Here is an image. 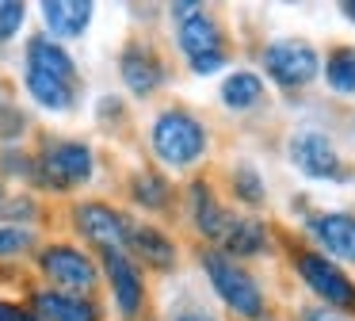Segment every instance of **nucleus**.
<instances>
[{"label": "nucleus", "instance_id": "20e7f679", "mask_svg": "<svg viewBox=\"0 0 355 321\" xmlns=\"http://www.w3.org/2000/svg\"><path fill=\"white\" fill-rule=\"evenodd\" d=\"M298 272L324 302L340 306V310H355V283L332 264L329 256H317V252H302L298 256Z\"/></svg>", "mask_w": 355, "mask_h": 321}, {"label": "nucleus", "instance_id": "6e6552de", "mask_svg": "<svg viewBox=\"0 0 355 321\" xmlns=\"http://www.w3.org/2000/svg\"><path fill=\"white\" fill-rule=\"evenodd\" d=\"M291 160H294V165H298L306 176H317V180L340 172L336 149H332V142H329L324 134H317V130H302V134L294 138V142H291Z\"/></svg>", "mask_w": 355, "mask_h": 321}, {"label": "nucleus", "instance_id": "412c9836", "mask_svg": "<svg viewBox=\"0 0 355 321\" xmlns=\"http://www.w3.org/2000/svg\"><path fill=\"white\" fill-rule=\"evenodd\" d=\"M324 76H329V84L336 92H347V96H355V50H332V58L324 61Z\"/></svg>", "mask_w": 355, "mask_h": 321}, {"label": "nucleus", "instance_id": "f257e3e1", "mask_svg": "<svg viewBox=\"0 0 355 321\" xmlns=\"http://www.w3.org/2000/svg\"><path fill=\"white\" fill-rule=\"evenodd\" d=\"M153 149L164 165L184 168V165H191V160L202 157L207 134H202V126L187 111H164L161 119L153 122Z\"/></svg>", "mask_w": 355, "mask_h": 321}, {"label": "nucleus", "instance_id": "9b49d317", "mask_svg": "<svg viewBox=\"0 0 355 321\" xmlns=\"http://www.w3.org/2000/svg\"><path fill=\"white\" fill-rule=\"evenodd\" d=\"M309 229L332 256L355 260V214H321L309 222Z\"/></svg>", "mask_w": 355, "mask_h": 321}, {"label": "nucleus", "instance_id": "0eeeda50", "mask_svg": "<svg viewBox=\"0 0 355 321\" xmlns=\"http://www.w3.org/2000/svg\"><path fill=\"white\" fill-rule=\"evenodd\" d=\"M42 172H46V180L54 188H73V183L92 176V153L80 142H58L42 157Z\"/></svg>", "mask_w": 355, "mask_h": 321}, {"label": "nucleus", "instance_id": "aec40b11", "mask_svg": "<svg viewBox=\"0 0 355 321\" xmlns=\"http://www.w3.org/2000/svg\"><path fill=\"white\" fill-rule=\"evenodd\" d=\"M222 245L233 252V256H252L256 249H263V226L252 218H241V222H230L222 233Z\"/></svg>", "mask_w": 355, "mask_h": 321}, {"label": "nucleus", "instance_id": "39448f33", "mask_svg": "<svg viewBox=\"0 0 355 321\" xmlns=\"http://www.w3.org/2000/svg\"><path fill=\"white\" fill-rule=\"evenodd\" d=\"M263 65H268V73L275 76L279 84L298 88V84L313 81L321 61H317V54L309 50L306 42H271L268 54H263Z\"/></svg>", "mask_w": 355, "mask_h": 321}, {"label": "nucleus", "instance_id": "7ed1b4c3", "mask_svg": "<svg viewBox=\"0 0 355 321\" xmlns=\"http://www.w3.org/2000/svg\"><path fill=\"white\" fill-rule=\"evenodd\" d=\"M180 46H184L187 61H191L195 73H214V69H222L225 54H222V31H218V23L210 19L207 12H191L180 19Z\"/></svg>", "mask_w": 355, "mask_h": 321}, {"label": "nucleus", "instance_id": "a211bd4d", "mask_svg": "<svg viewBox=\"0 0 355 321\" xmlns=\"http://www.w3.org/2000/svg\"><path fill=\"white\" fill-rule=\"evenodd\" d=\"M27 88H31V96L39 99L42 107H50V111H65V107L73 104V84H62L46 73H35V69H27Z\"/></svg>", "mask_w": 355, "mask_h": 321}, {"label": "nucleus", "instance_id": "c85d7f7f", "mask_svg": "<svg viewBox=\"0 0 355 321\" xmlns=\"http://www.w3.org/2000/svg\"><path fill=\"white\" fill-rule=\"evenodd\" d=\"M180 321H210V318H202V313H187V318H180Z\"/></svg>", "mask_w": 355, "mask_h": 321}, {"label": "nucleus", "instance_id": "2eb2a0df", "mask_svg": "<svg viewBox=\"0 0 355 321\" xmlns=\"http://www.w3.org/2000/svg\"><path fill=\"white\" fill-rule=\"evenodd\" d=\"M35 310H39V321H96V310L77 295H58V290H46V295L35 298Z\"/></svg>", "mask_w": 355, "mask_h": 321}, {"label": "nucleus", "instance_id": "f03ea898", "mask_svg": "<svg viewBox=\"0 0 355 321\" xmlns=\"http://www.w3.org/2000/svg\"><path fill=\"white\" fill-rule=\"evenodd\" d=\"M207 272H210L214 290L222 295V302L233 306L241 318H252V321H256V318L263 313L260 287H256V279H252V275H248L241 264H233L230 256H222V252H210V256H207Z\"/></svg>", "mask_w": 355, "mask_h": 321}, {"label": "nucleus", "instance_id": "6ab92c4d", "mask_svg": "<svg viewBox=\"0 0 355 321\" xmlns=\"http://www.w3.org/2000/svg\"><path fill=\"white\" fill-rule=\"evenodd\" d=\"M260 96H263V81L256 73H233L230 81H225V88H222V99L233 107V111H248V107H256L260 104Z\"/></svg>", "mask_w": 355, "mask_h": 321}, {"label": "nucleus", "instance_id": "b1692460", "mask_svg": "<svg viewBox=\"0 0 355 321\" xmlns=\"http://www.w3.org/2000/svg\"><path fill=\"white\" fill-rule=\"evenodd\" d=\"M233 188H237V195L245 199V203H260L263 199V183L256 180V172L248 165H241L237 172H233Z\"/></svg>", "mask_w": 355, "mask_h": 321}, {"label": "nucleus", "instance_id": "a878e982", "mask_svg": "<svg viewBox=\"0 0 355 321\" xmlns=\"http://www.w3.org/2000/svg\"><path fill=\"white\" fill-rule=\"evenodd\" d=\"M16 318H19L16 306H4V302H0V321H16Z\"/></svg>", "mask_w": 355, "mask_h": 321}, {"label": "nucleus", "instance_id": "f3484780", "mask_svg": "<svg viewBox=\"0 0 355 321\" xmlns=\"http://www.w3.org/2000/svg\"><path fill=\"white\" fill-rule=\"evenodd\" d=\"M126 241H130L134 249H138L141 256L149 260V264H157V268H168L172 260H176V249H172V241H168V237H161L153 226L130 229V233H126Z\"/></svg>", "mask_w": 355, "mask_h": 321}, {"label": "nucleus", "instance_id": "4be33fe9", "mask_svg": "<svg viewBox=\"0 0 355 321\" xmlns=\"http://www.w3.org/2000/svg\"><path fill=\"white\" fill-rule=\"evenodd\" d=\"M134 195H138V203H146V206H164L168 188H164L161 176L146 172V176H138V180H134Z\"/></svg>", "mask_w": 355, "mask_h": 321}, {"label": "nucleus", "instance_id": "bb28decb", "mask_svg": "<svg viewBox=\"0 0 355 321\" xmlns=\"http://www.w3.org/2000/svg\"><path fill=\"white\" fill-rule=\"evenodd\" d=\"M309 321H336L332 313H309Z\"/></svg>", "mask_w": 355, "mask_h": 321}, {"label": "nucleus", "instance_id": "9d476101", "mask_svg": "<svg viewBox=\"0 0 355 321\" xmlns=\"http://www.w3.org/2000/svg\"><path fill=\"white\" fill-rule=\"evenodd\" d=\"M103 264H107V275H111V287H115V302L126 318H134L141 306V279L134 272V264L123 256L119 249H107L103 252Z\"/></svg>", "mask_w": 355, "mask_h": 321}, {"label": "nucleus", "instance_id": "4468645a", "mask_svg": "<svg viewBox=\"0 0 355 321\" xmlns=\"http://www.w3.org/2000/svg\"><path fill=\"white\" fill-rule=\"evenodd\" d=\"M123 81L130 84L134 92L146 96V92H153L157 84H161V61H157L146 46H130V50L123 54Z\"/></svg>", "mask_w": 355, "mask_h": 321}, {"label": "nucleus", "instance_id": "ddd939ff", "mask_svg": "<svg viewBox=\"0 0 355 321\" xmlns=\"http://www.w3.org/2000/svg\"><path fill=\"white\" fill-rule=\"evenodd\" d=\"M42 15H46V27L58 31V35H80L92 19V4L88 0H46L42 4Z\"/></svg>", "mask_w": 355, "mask_h": 321}, {"label": "nucleus", "instance_id": "393cba45", "mask_svg": "<svg viewBox=\"0 0 355 321\" xmlns=\"http://www.w3.org/2000/svg\"><path fill=\"white\" fill-rule=\"evenodd\" d=\"M24 23V4L19 0H0V38H8Z\"/></svg>", "mask_w": 355, "mask_h": 321}, {"label": "nucleus", "instance_id": "423d86ee", "mask_svg": "<svg viewBox=\"0 0 355 321\" xmlns=\"http://www.w3.org/2000/svg\"><path fill=\"white\" fill-rule=\"evenodd\" d=\"M42 272L58 283V287L69 290H92L96 287V268L85 252L69 249V245H54V249L42 252Z\"/></svg>", "mask_w": 355, "mask_h": 321}, {"label": "nucleus", "instance_id": "5701e85b", "mask_svg": "<svg viewBox=\"0 0 355 321\" xmlns=\"http://www.w3.org/2000/svg\"><path fill=\"white\" fill-rule=\"evenodd\" d=\"M35 233L31 229H19V226H4L0 229V256H16V252L31 249Z\"/></svg>", "mask_w": 355, "mask_h": 321}, {"label": "nucleus", "instance_id": "cd10ccee", "mask_svg": "<svg viewBox=\"0 0 355 321\" xmlns=\"http://www.w3.org/2000/svg\"><path fill=\"white\" fill-rule=\"evenodd\" d=\"M344 12H347V19L355 23V0H347V4H344Z\"/></svg>", "mask_w": 355, "mask_h": 321}, {"label": "nucleus", "instance_id": "f8f14e48", "mask_svg": "<svg viewBox=\"0 0 355 321\" xmlns=\"http://www.w3.org/2000/svg\"><path fill=\"white\" fill-rule=\"evenodd\" d=\"M27 69L46 73L62 84H73V58L58 42H50V38H31V46H27Z\"/></svg>", "mask_w": 355, "mask_h": 321}, {"label": "nucleus", "instance_id": "dca6fc26", "mask_svg": "<svg viewBox=\"0 0 355 321\" xmlns=\"http://www.w3.org/2000/svg\"><path fill=\"white\" fill-rule=\"evenodd\" d=\"M191 211H195V226H199L207 237H222L225 226H230V218H225L222 206L214 203V195H210L207 183H195L191 188Z\"/></svg>", "mask_w": 355, "mask_h": 321}, {"label": "nucleus", "instance_id": "1a4fd4ad", "mask_svg": "<svg viewBox=\"0 0 355 321\" xmlns=\"http://www.w3.org/2000/svg\"><path fill=\"white\" fill-rule=\"evenodd\" d=\"M77 226L85 229V237H92L96 245H103V249H123L126 245V222L119 218L111 206H100V203H85L77 211Z\"/></svg>", "mask_w": 355, "mask_h": 321}]
</instances>
